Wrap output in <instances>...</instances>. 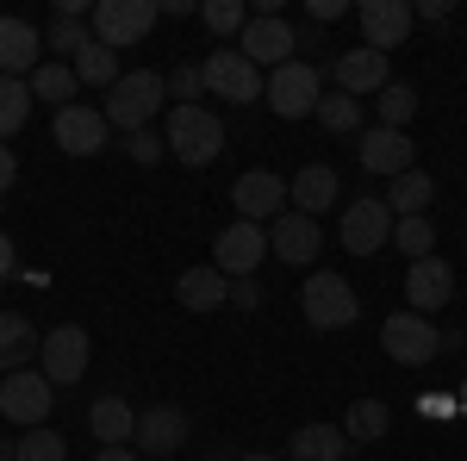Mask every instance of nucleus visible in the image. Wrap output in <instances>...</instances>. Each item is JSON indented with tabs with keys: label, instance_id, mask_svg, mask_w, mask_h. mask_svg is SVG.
Returning <instances> with one entry per match:
<instances>
[{
	"label": "nucleus",
	"instance_id": "obj_30",
	"mask_svg": "<svg viewBox=\"0 0 467 461\" xmlns=\"http://www.w3.org/2000/svg\"><path fill=\"white\" fill-rule=\"evenodd\" d=\"M69 69H75V81H81V88H112V81L125 75V69H119V50H107V44H88Z\"/></svg>",
	"mask_w": 467,
	"mask_h": 461
},
{
	"label": "nucleus",
	"instance_id": "obj_34",
	"mask_svg": "<svg viewBox=\"0 0 467 461\" xmlns=\"http://www.w3.org/2000/svg\"><path fill=\"white\" fill-rule=\"evenodd\" d=\"M312 119H318L324 131H337V138H349V131H361V100H349V94H324Z\"/></svg>",
	"mask_w": 467,
	"mask_h": 461
},
{
	"label": "nucleus",
	"instance_id": "obj_14",
	"mask_svg": "<svg viewBox=\"0 0 467 461\" xmlns=\"http://www.w3.org/2000/svg\"><path fill=\"white\" fill-rule=\"evenodd\" d=\"M231 206H237V218H250V225H275V218L287 213V181L275 175V169H250V175H237V187H231Z\"/></svg>",
	"mask_w": 467,
	"mask_h": 461
},
{
	"label": "nucleus",
	"instance_id": "obj_23",
	"mask_svg": "<svg viewBox=\"0 0 467 461\" xmlns=\"http://www.w3.org/2000/svg\"><path fill=\"white\" fill-rule=\"evenodd\" d=\"M88 430L100 436V449H131V430H138V412H131V399H94V412H88Z\"/></svg>",
	"mask_w": 467,
	"mask_h": 461
},
{
	"label": "nucleus",
	"instance_id": "obj_5",
	"mask_svg": "<svg viewBox=\"0 0 467 461\" xmlns=\"http://www.w3.org/2000/svg\"><path fill=\"white\" fill-rule=\"evenodd\" d=\"M299 312H306V324H312V330H343V324L361 319V299H356V287L343 281V275L318 268L312 281L299 287Z\"/></svg>",
	"mask_w": 467,
	"mask_h": 461
},
{
	"label": "nucleus",
	"instance_id": "obj_1",
	"mask_svg": "<svg viewBox=\"0 0 467 461\" xmlns=\"http://www.w3.org/2000/svg\"><path fill=\"white\" fill-rule=\"evenodd\" d=\"M162 100H169V81L156 69H125L119 81L107 88V100H100V112H107L112 131H150V119L162 112Z\"/></svg>",
	"mask_w": 467,
	"mask_h": 461
},
{
	"label": "nucleus",
	"instance_id": "obj_29",
	"mask_svg": "<svg viewBox=\"0 0 467 461\" xmlns=\"http://www.w3.org/2000/svg\"><path fill=\"white\" fill-rule=\"evenodd\" d=\"M387 424H393V412L380 405V399H349V418H343V436L349 443H374V436H387Z\"/></svg>",
	"mask_w": 467,
	"mask_h": 461
},
{
	"label": "nucleus",
	"instance_id": "obj_37",
	"mask_svg": "<svg viewBox=\"0 0 467 461\" xmlns=\"http://www.w3.org/2000/svg\"><path fill=\"white\" fill-rule=\"evenodd\" d=\"M200 19H206V32H213V37H231V32L250 26V6H244V0H206Z\"/></svg>",
	"mask_w": 467,
	"mask_h": 461
},
{
	"label": "nucleus",
	"instance_id": "obj_40",
	"mask_svg": "<svg viewBox=\"0 0 467 461\" xmlns=\"http://www.w3.org/2000/svg\"><path fill=\"white\" fill-rule=\"evenodd\" d=\"M224 306H237V312H255V306H262V281H231V299H224Z\"/></svg>",
	"mask_w": 467,
	"mask_h": 461
},
{
	"label": "nucleus",
	"instance_id": "obj_15",
	"mask_svg": "<svg viewBox=\"0 0 467 461\" xmlns=\"http://www.w3.org/2000/svg\"><path fill=\"white\" fill-rule=\"evenodd\" d=\"M387 237H393L387 200H349V206H343V249H349V256H380Z\"/></svg>",
	"mask_w": 467,
	"mask_h": 461
},
{
	"label": "nucleus",
	"instance_id": "obj_18",
	"mask_svg": "<svg viewBox=\"0 0 467 461\" xmlns=\"http://www.w3.org/2000/svg\"><path fill=\"white\" fill-rule=\"evenodd\" d=\"M405 299H411V312H418V319L442 312V306L455 299V268H449L442 256H424V262H411V275H405Z\"/></svg>",
	"mask_w": 467,
	"mask_h": 461
},
{
	"label": "nucleus",
	"instance_id": "obj_43",
	"mask_svg": "<svg viewBox=\"0 0 467 461\" xmlns=\"http://www.w3.org/2000/svg\"><path fill=\"white\" fill-rule=\"evenodd\" d=\"M411 19H449V0H424V6H411Z\"/></svg>",
	"mask_w": 467,
	"mask_h": 461
},
{
	"label": "nucleus",
	"instance_id": "obj_17",
	"mask_svg": "<svg viewBox=\"0 0 467 461\" xmlns=\"http://www.w3.org/2000/svg\"><path fill=\"white\" fill-rule=\"evenodd\" d=\"M237 50L250 57L255 69H281V63H293V50H299V32H293L287 19H250L244 37H237Z\"/></svg>",
	"mask_w": 467,
	"mask_h": 461
},
{
	"label": "nucleus",
	"instance_id": "obj_32",
	"mask_svg": "<svg viewBox=\"0 0 467 461\" xmlns=\"http://www.w3.org/2000/svg\"><path fill=\"white\" fill-rule=\"evenodd\" d=\"M374 107H380V125H387V131H405V125H411V112H418V88H405V81H387Z\"/></svg>",
	"mask_w": 467,
	"mask_h": 461
},
{
	"label": "nucleus",
	"instance_id": "obj_3",
	"mask_svg": "<svg viewBox=\"0 0 467 461\" xmlns=\"http://www.w3.org/2000/svg\"><path fill=\"white\" fill-rule=\"evenodd\" d=\"M156 19H162L156 0H94L88 32H94V44H107V50H131V44H144L156 32Z\"/></svg>",
	"mask_w": 467,
	"mask_h": 461
},
{
	"label": "nucleus",
	"instance_id": "obj_21",
	"mask_svg": "<svg viewBox=\"0 0 467 461\" xmlns=\"http://www.w3.org/2000/svg\"><path fill=\"white\" fill-rule=\"evenodd\" d=\"M44 63V32L26 26V19H0V75H13V81H26V75Z\"/></svg>",
	"mask_w": 467,
	"mask_h": 461
},
{
	"label": "nucleus",
	"instance_id": "obj_28",
	"mask_svg": "<svg viewBox=\"0 0 467 461\" xmlns=\"http://www.w3.org/2000/svg\"><path fill=\"white\" fill-rule=\"evenodd\" d=\"M26 88H32V100H57V112H63V107H75V88H81V81H75L69 63H50V57H44V63L26 75Z\"/></svg>",
	"mask_w": 467,
	"mask_h": 461
},
{
	"label": "nucleus",
	"instance_id": "obj_4",
	"mask_svg": "<svg viewBox=\"0 0 467 461\" xmlns=\"http://www.w3.org/2000/svg\"><path fill=\"white\" fill-rule=\"evenodd\" d=\"M262 100L281 112V119H312L324 100V69H312V63H281V69L262 75Z\"/></svg>",
	"mask_w": 467,
	"mask_h": 461
},
{
	"label": "nucleus",
	"instance_id": "obj_8",
	"mask_svg": "<svg viewBox=\"0 0 467 461\" xmlns=\"http://www.w3.org/2000/svg\"><path fill=\"white\" fill-rule=\"evenodd\" d=\"M37 374L50 387H75L88 374V330L81 324H57L50 337H37Z\"/></svg>",
	"mask_w": 467,
	"mask_h": 461
},
{
	"label": "nucleus",
	"instance_id": "obj_31",
	"mask_svg": "<svg viewBox=\"0 0 467 461\" xmlns=\"http://www.w3.org/2000/svg\"><path fill=\"white\" fill-rule=\"evenodd\" d=\"M26 119H32V88H26V81H13V75H0V143L13 138Z\"/></svg>",
	"mask_w": 467,
	"mask_h": 461
},
{
	"label": "nucleus",
	"instance_id": "obj_27",
	"mask_svg": "<svg viewBox=\"0 0 467 461\" xmlns=\"http://www.w3.org/2000/svg\"><path fill=\"white\" fill-rule=\"evenodd\" d=\"M293 461H349V436L337 424H299L287 443Z\"/></svg>",
	"mask_w": 467,
	"mask_h": 461
},
{
	"label": "nucleus",
	"instance_id": "obj_11",
	"mask_svg": "<svg viewBox=\"0 0 467 461\" xmlns=\"http://www.w3.org/2000/svg\"><path fill=\"white\" fill-rule=\"evenodd\" d=\"M50 131H57V150L63 156H100L112 143V125L100 107H88V100H75V107H63L57 119H50Z\"/></svg>",
	"mask_w": 467,
	"mask_h": 461
},
{
	"label": "nucleus",
	"instance_id": "obj_38",
	"mask_svg": "<svg viewBox=\"0 0 467 461\" xmlns=\"http://www.w3.org/2000/svg\"><path fill=\"white\" fill-rule=\"evenodd\" d=\"M162 81H169V100H175V107H200V88H206L200 63H181V69L162 75Z\"/></svg>",
	"mask_w": 467,
	"mask_h": 461
},
{
	"label": "nucleus",
	"instance_id": "obj_26",
	"mask_svg": "<svg viewBox=\"0 0 467 461\" xmlns=\"http://www.w3.org/2000/svg\"><path fill=\"white\" fill-rule=\"evenodd\" d=\"M32 355H37L32 319H26V312H0V381H6V374H19Z\"/></svg>",
	"mask_w": 467,
	"mask_h": 461
},
{
	"label": "nucleus",
	"instance_id": "obj_36",
	"mask_svg": "<svg viewBox=\"0 0 467 461\" xmlns=\"http://www.w3.org/2000/svg\"><path fill=\"white\" fill-rule=\"evenodd\" d=\"M387 244H399L411 262H424V256L436 249V225L431 218H393V237H387Z\"/></svg>",
	"mask_w": 467,
	"mask_h": 461
},
{
	"label": "nucleus",
	"instance_id": "obj_20",
	"mask_svg": "<svg viewBox=\"0 0 467 461\" xmlns=\"http://www.w3.org/2000/svg\"><path fill=\"white\" fill-rule=\"evenodd\" d=\"M361 169L393 181V175H405V169H418V143L405 138V131L374 125V131H361Z\"/></svg>",
	"mask_w": 467,
	"mask_h": 461
},
{
	"label": "nucleus",
	"instance_id": "obj_2",
	"mask_svg": "<svg viewBox=\"0 0 467 461\" xmlns=\"http://www.w3.org/2000/svg\"><path fill=\"white\" fill-rule=\"evenodd\" d=\"M162 150L181 156L187 169H213L224 156V119L206 107H169V131H162Z\"/></svg>",
	"mask_w": 467,
	"mask_h": 461
},
{
	"label": "nucleus",
	"instance_id": "obj_25",
	"mask_svg": "<svg viewBox=\"0 0 467 461\" xmlns=\"http://www.w3.org/2000/svg\"><path fill=\"white\" fill-rule=\"evenodd\" d=\"M380 200H387V213H393V218H424V213H431V200H436V181L424 175V169H405V175H393V187H387Z\"/></svg>",
	"mask_w": 467,
	"mask_h": 461
},
{
	"label": "nucleus",
	"instance_id": "obj_46",
	"mask_svg": "<svg viewBox=\"0 0 467 461\" xmlns=\"http://www.w3.org/2000/svg\"><path fill=\"white\" fill-rule=\"evenodd\" d=\"M244 461H275V456H244Z\"/></svg>",
	"mask_w": 467,
	"mask_h": 461
},
{
	"label": "nucleus",
	"instance_id": "obj_39",
	"mask_svg": "<svg viewBox=\"0 0 467 461\" xmlns=\"http://www.w3.org/2000/svg\"><path fill=\"white\" fill-rule=\"evenodd\" d=\"M125 156L144 162V169H156V162L169 156V150H162V131H131V138H125Z\"/></svg>",
	"mask_w": 467,
	"mask_h": 461
},
{
	"label": "nucleus",
	"instance_id": "obj_19",
	"mask_svg": "<svg viewBox=\"0 0 467 461\" xmlns=\"http://www.w3.org/2000/svg\"><path fill=\"white\" fill-rule=\"evenodd\" d=\"M330 81H337V94H349V100H361V94H380L387 81H393V69H387V57L380 50H343L337 63H330Z\"/></svg>",
	"mask_w": 467,
	"mask_h": 461
},
{
	"label": "nucleus",
	"instance_id": "obj_9",
	"mask_svg": "<svg viewBox=\"0 0 467 461\" xmlns=\"http://www.w3.org/2000/svg\"><path fill=\"white\" fill-rule=\"evenodd\" d=\"M0 418H6V424H19V430L50 424V381H44L37 368L6 374V381H0Z\"/></svg>",
	"mask_w": 467,
	"mask_h": 461
},
{
	"label": "nucleus",
	"instance_id": "obj_13",
	"mask_svg": "<svg viewBox=\"0 0 467 461\" xmlns=\"http://www.w3.org/2000/svg\"><path fill=\"white\" fill-rule=\"evenodd\" d=\"M187 436H193V418H187L181 405H150V412H138L131 449H138V456H181Z\"/></svg>",
	"mask_w": 467,
	"mask_h": 461
},
{
	"label": "nucleus",
	"instance_id": "obj_41",
	"mask_svg": "<svg viewBox=\"0 0 467 461\" xmlns=\"http://www.w3.org/2000/svg\"><path fill=\"white\" fill-rule=\"evenodd\" d=\"M306 13H312L318 26H330V19H343V13H349V0H306Z\"/></svg>",
	"mask_w": 467,
	"mask_h": 461
},
{
	"label": "nucleus",
	"instance_id": "obj_44",
	"mask_svg": "<svg viewBox=\"0 0 467 461\" xmlns=\"http://www.w3.org/2000/svg\"><path fill=\"white\" fill-rule=\"evenodd\" d=\"M6 275H13V237L0 231V281H6Z\"/></svg>",
	"mask_w": 467,
	"mask_h": 461
},
{
	"label": "nucleus",
	"instance_id": "obj_22",
	"mask_svg": "<svg viewBox=\"0 0 467 461\" xmlns=\"http://www.w3.org/2000/svg\"><path fill=\"white\" fill-rule=\"evenodd\" d=\"M287 200H293V213L318 218V213H330V206L343 200V181H337V169L312 162V169H299V175L287 181Z\"/></svg>",
	"mask_w": 467,
	"mask_h": 461
},
{
	"label": "nucleus",
	"instance_id": "obj_33",
	"mask_svg": "<svg viewBox=\"0 0 467 461\" xmlns=\"http://www.w3.org/2000/svg\"><path fill=\"white\" fill-rule=\"evenodd\" d=\"M63 456H69V443H63V430H50V424L26 430L13 443V461H63Z\"/></svg>",
	"mask_w": 467,
	"mask_h": 461
},
{
	"label": "nucleus",
	"instance_id": "obj_24",
	"mask_svg": "<svg viewBox=\"0 0 467 461\" xmlns=\"http://www.w3.org/2000/svg\"><path fill=\"white\" fill-rule=\"evenodd\" d=\"M175 299L187 306V312H218V306L231 299V281L206 262V268H187V275L175 281Z\"/></svg>",
	"mask_w": 467,
	"mask_h": 461
},
{
	"label": "nucleus",
	"instance_id": "obj_45",
	"mask_svg": "<svg viewBox=\"0 0 467 461\" xmlns=\"http://www.w3.org/2000/svg\"><path fill=\"white\" fill-rule=\"evenodd\" d=\"M94 461H144V456H138V449H100Z\"/></svg>",
	"mask_w": 467,
	"mask_h": 461
},
{
	"label": "nucleus",
	"instance_id": "obj_12",
	"mask_svg": "<svg viewBox=\"0 0 467 461\" xmlns=\"http://www.w3.org/2000/svg\"><path fill=\"white\" fill-rule=\"evenodd\" d=\"M356 26H361V44L368 50H380V57H393L399 44L411 37V0H361L356 6Z\"/></svg>",
	"mask_w": 467,
	"mask_h": 461
},
{
	"label": "nucleus",
	"instance_id": "obj_35",
	"mask_svg": "<svg viewBox=\"0 0 467 461\" xmlns=\"http://www.w3.org/2000/svg\"><path fill=\"white\" fill-rule=\"evenodd\" d=\"M88 44H94V32H88V19H50V37H44L50 63H57V57H81Z\"/></svg>",
	"mask_w": 467,
	"mask_h": 461
},
{
	"label": "nucleus",
	"instance_id": "obj_6",
	"mask_svg": "<svg viewBox=\"0 0 467 461\" xmlns=\"http://www.w3.org/2000/svg\"><path fill=\"white\" fill-rule=\"evenodd\" d=\"M262 262H268V225L231 218V225L213 237V268L224 275V281H250Z\"/></svg>",
	"mask_w": 467,
	"mask_h": 461
},
{
	"label": "nucleus",
	"instance_id": "obj_7",
	"mask_svg": "<svg viewBox=\"0 0 467 461\" xmlns=\"http://www.w3.org/2000/svg\"><path fill=\"white\" fill-rule=\"evenodd\" d=\"M200 75H206V88H213L218 100H231V107H250V100H262V69H255L237 44H218L213 57L200 63Z\"/></svg>",
	"mask_w": 467,
	"mask_h": 461
},
{
	"label": "nucleus",
	"instance_id": "obj_16",
	"mask_svg": "<svg viewBox=\"0 0 467 461\" xmlns=\"http://www.w3.org/2000/svg\"><path fill=\"white\" fill-rule=\"evenodd\" d=\"M318 249H324L318 218H306V213H293V206H287V213L268 225V256H281V262H293V268L318 262Z\"/></svg>",
	"mask_w": 467,
	"mask_h": 461
},
{
	"label": "nucleus",
	"instance_id": "obj_42",
	"mask_svg": "<svg viewBox=\"0 0 467 461\" xmlns=\"http://www.w3.org/2000/svg\"><path fill=\"white\" fill-rule=\"evenodd\" d=\"M13 181H19V156L0 143V194H13Z\"/></svg>",
	"mask_w": 467,
	"mask_h": 461
},
{
	"label": "nucleus",
	"instance_id": "obj_10",
	"mask_svg": "<svg viewBox=\"0 0 467 461\" xmlns=\"http://www.w3.org/2000/svg\"><path fill=\"white\" fill-rule=\"evenodd\" d=\"M380 350L393 355V361H405V368H424L442 350V330L431 319H418V312H393V319L380 324Z\"/></svg>",
	"mask_w": 467,
	"mask_h": 461
}]
</instances>
